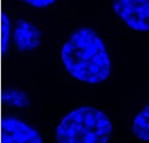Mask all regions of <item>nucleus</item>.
Here are the masks:
<instances>
[{
  "label": "nucleus",
  "mask_w": 149,
  "mask_h": 143,
  "mask_svg": "<svg viewBox=\"0 0 149 143\" xmlns=\"http://www.w3.org/2000/svg\"><path fill=\"white\" fill-rule=\"evenodd\" d=\"M61 59L65 71L84 83H102L111 72V61L105 43L91 27L74 30L63 45Z\"/></svg>",
  "instance_id": "f257e3e1"
},
{
  "label": "nucleus",
  "mask_w": 149,
  "mask_h": 143,
  "mask_svg": "<svg viewBox=\"0 0 149 143\" xmlns=\"http://www.w3.org/2000/svg\"><path fill=\"white\" fill-rule=\"evenodd\" d=\"M112 133L109 117L99 109L83 106L72 110L56 129V143H107Z\"/></svg>",
  "instance_id": "f03ea898"
},
{
  "label": "nucleus",
  "mask_w": 149,
  "mask_h": 143,
  "mask_svg": "<svg viewBox=\"0 0 149 143\" xmlns=\"http://www.w3.org/2000/svg\"><path fill=\"white\" fill-rule=\"evenodd\" d=\"M112 7L131 29L149 30V0H113Z\"/></svg>",
  "instance_id": "7ed1b4c3"
},
{
  "label": "nucleus",
  "mask_w": 149,
  "mask_h": 143,
  "mask_svg": "<svg viewBox=\"0 0 149 143\" xmlns=\"http://www.w3.org/2000/svg\"><path fill=\"white\" fill-rule=\"evenodd\" d=\"M0 143H43L33 127L19 118L5 116L0 123Z\"/></svg>",
  "instance_id": "20e7f679"
},
{
  "label": "nucleus",
  "mask_w": 149,
  "mask_h": 143,
  "mask_svg": "<svg viewBox=\"0 0 149 143\" xmlns=\"http://www.w3.org/2000/svg\"><path fill=\"white\" fill-rule=\"evenodd\" d=\"M41 33L38 28L24 19H19L13 31V40L17 50L30 52L40 45Z\"/></svg>",
  "instance_id": "39448f33"
},
{
  "label": "nucleus",
  "mask_w": 149,
  "mask_h": 143,
  "mask_svg": "<svg viewBox=\"0 0 149 143\" xmlns=\"http://www.w3.org/2000/svg\"><path fill=\"white\" fill-rule=\"evenodd\" d=\"M132 132L141 141H149V101L133 119Z\"/></svg>",
  "instance_id": "423d86ee"
},
{
  "label": "nucleus",
  "mask_w": 149,
  "mask_h": 143,
  "mask_svg": "<svg viewBox=\"0 0 149 143\" xmlns=\"http://www.w3.org/2000/svg\"><path fill=\"white\" fill-rule=\"evenodd\" d=\"M10 37V20L5 12L1 14V50L5 54L8 48V43Z\"/></svg>",
  "instance_id": "0eeeda50"
},
{
  "label": "nucleus",
  "mask_w": 149,
  "mask_h": 143,
  "mask_svg": "<svg viewBox=\"0 0 149 143\" xmlns=\"http://www.w3.org/2000/svg\"><path fill=\"white\" fill-rule=\"evenodd\" d=\"M20 1L34 8H45L54 4L56 0H20Z\"/></svg>",
  "instance_id": "6e6552de"
}]
</instances>
